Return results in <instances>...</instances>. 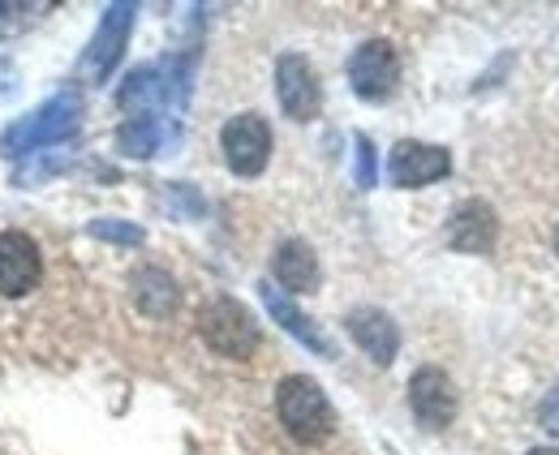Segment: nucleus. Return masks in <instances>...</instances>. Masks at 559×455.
Wrapping results in <instances>:
<instances>
[{
	"mask_svg": "<svg viewBox=\"0 0 559 455\" xmlns=\"http://www.w3.org/2000/svg\"><path fill=\"white\" fill-rule=\"evenodd\" d=\"M409 408L426 430H448L456 421V387L439 366H421L409 379Z\"/></svg>",
	"mask_w": 559,
	"mask_h": 455,
	"instance_id": "11",
	"label": "nucleus"
},
{
	"mask_svg": "<svg viewBox=\"0 0 559 455\" xmlns=\"http://www.w3.org/2000/svg\"><path fill=\"white\" fill-rule=\"evenodd\" d=\"M538 421H543L547 434H556L559 439V387L547 391V399H543V408H538Z\"/></svg>",
	"mask_w": 559,
	"mask_h": 455,
	"instance_id": "20",
	"label": "nucleus"
},
{
	"mask_svg": "<svg viewBox=\"0 0 559 455\" xmlns=\"http://www.w3.org/2000/svg\"><path fill=\"white\" fill-rule=\"evenodd\" d=\"M181 142V125L168 121V117H134L117 130V151L126 159H151V155H164Z\"/></svg>",
	"mask_w": 559,
	"mask_h": 455,
	"instance_id": "14",
	"label": "nucleus"
},
{
	"mask_svg": "<svg viewBox=\"0 0 559 455\" xmlns=\"http://www.w3.org/2000/svg\"><path fill=\"white\" fill-rule=\"evenodd\" d=\"M495 237H499V219H495L490 202H483V197L461 202L452 211V219H448V246L456 254H490Z\"/></svg>",
	"mask_w": 559,
	"mask_h": 455,
	"instance_id": "12",
	"label": "nucleus"
},
{
	"mask_svg": "<svg viewBox=\"0 0 559 455\" xmlns=\"http://www.w3.org/2000/svg\"><path fill=\"white\" fill-rule=\"evenodd\" d=\"M91 237L108 241V246H142L146 241L139 224H126V219H91Z\"/></svg>",
	"mask_w": 559,
	"mask_h": 455,
	"instance_id": "18",
	"label": "nucleus"
},
{
	"mask_svg": "<svg viewBox=\"0 0 559 455\" xmlns=\"http://www.w3.org/2000/svg\"><path fill=\"white\" fill-rule=\"evenodd\" d=\"M525 455H559V447H534V452H525Z\"/></svg>",
	"mask_w": 559,
	"mask_h": 455,
	"instance_id": "22",
	"label": "nucleus"
},
{
	"mask_svg": "<svg viewBox=\"0 0 559 455\" xmlns=\"http://www.w3.org/2000/svg\"><path fill=\"white\" fill-rule=\"evenodd\" d=\"M134 13H139V4H108L104 9L99 26H95V35L82 52V65H78L86 82H108L112 77V69L126 52V39L134 31Z\"/></svg>",
	"mask_w": 559,
	"mask_h": 455,
	"instance_id": "5",
	"label": "nucleus"
},
{
	"mask_svg": "<svg viewBox=\"0 0 559 455\" xmlns=\"http://www.w3.org/2000/svg\"><path fill=\"white\" fill-rule=\"evenodd\" d=\"M219 151L237 177H259L272 159V125L259 112H241L219 130Z\"/></svg>",
	"mask_w": 559,
	"mask_h": 455,
	"instance_id": "6",
	"label": "nucleus"
},
{
	"mask_svg": "<svg viewBox=\"0 0 559 455\" xmlns=\"http://www.w3.org/2000/svg\"><path fill=\"white\" fill-rule=\"evenodd\" d=\"M276 99L293 121H314L323 112V82L301 52H284L276 61Z\"/></svg>",
	"mask_w": 559,
	"mask_h": 455,
	"instance_id": "8",
	"label": "nucleus"
},
{
	"mask_svg": "<svg viewBox=\"0 0 559 455\" xmlns=\"http://www.w3.org/2000/svg\"><path fill=\"white\" fill-rule=\"evenodd\" d=\"M199 335L215 357L228 361H250L263 344V331L254 323V314L237 301V297H215L199 310Z\"/></svg>",
	"mask_w": 559,
	"mask_h": 455,
	"instance_id": "3",
	"label": "nucleus"
},
{
	"mask_svg": "<svg viewBox=\"0 0 559 455\" xmlns=\"http://www.w3.org/2000/svg\"><path fill=\"white\" fill-rule=\"evenodd\" d=\"M349 86L357 99L383 104L401 86V57L388 39H366L349 57Z\"/></svg>",
	"mask_w": 559,
	"mask_h": 455,
	"instance_id": "7",
	"label": "nucleus"
},
{
	"mask_svg": "<svg viewBox=\"0 0 559 455\" xmlns=\"http://www.w3.org/2000/svg\"><path fill=\"white\" fill-rule=\"evenodd\" d=\"M448 172H452V155H448L443 146H430V142L405 137V142H396L392 155H388V177H392V185H401V190H421V185H430V181H443Z\"/></svg>",
	"mask_w": 559,
	"mask_h": 455,
	"instance_id": "9",
	"label": "nucleus"
},
{
	"mask_svg": "<svg viewBox=\"0 0 559 455\" xmlns=\"http://www.w3.org/2000/svg\"><path fill=\"white\" fill-rule=\"evenodd\" d=\"M39 279H44L39 246L26 232L4 228L0 232V297H26L39 288Z\"/></svg>",
	"mask_w": 559,
	"mask_h": 455,
	"instance_id": "10",
	"label": "nucleus"
},
{
	"mask_svg": "<svg viewBox=\"0 0 559 455\" xmlns=\"http://www.w3.org/2000/svg\"><path fill=\"white\" fill-rule=\"evenodd\" d=\"M190 95V73L181 57H164L155 65H139L117 91V104L134 117H159L164 108H181Z\"/></svg>",
	"mask_w": 559,
	"mask_h": 455,
	"instance_id": "2",
	"label": "nucleus"
},
{
	"mask_svg": "<svg viewBox=\"0 0 559 455\" xmlns=\"http://www.w3.org/2000/svg\"><path fill=\"white\" fill-rule=\"evenodd\" d=\"M272 275H276L280 292H314L323 271H319V254L306 246V241H284L272 259Z\"/></svg>",
	"mask_w": 559,
	"mask_h": 455,
	"instance_id": "16",
	"label": "nucleus"
},
{
	"mask_svg": "<svg viewBox=\"0 0 559 455\" xmlns=\"http://www.w3.org/2000/svg\"><path fill=\"white\" fill-rule=\"evenodd\" d=\"M130 297H134V306L146 319H168L177 310V301H181V288H177V279L164 266L146 262V266H139L130 275Z\"/></svg>",
	"mask_w": 559,
	"mask_h": 455,
	"instance_id": "17",
	"label": "nucleus"
},
{
	"mask_svg": "<svg viewBox=\"0 0 559 455\" xmlns=\"http://www.w3.org/2000/svg\"><path fill=\"white\" fill-rule=\"evenodd\" d=\"M259 297H263L267 314H272V319H276V323L293 335V339H301V344H306L310 352H319V357H332V339H328L319 326L310 323V319H306V314L293 306V297H288V292H280L272 279H263V284H259Z\"/></svg>",
	"mask_w": 559,
	"mask_h": 455,
	"instance_id": "15",
	"label": "nucleus"
},
{
	"mask_svg": "<svg viewBox=\"0 0 559 455\" xmlns=\"http://www.w3.org/2000/svg\"><path fill=\"white\" fill-rule=\"evenodd\" d=\"M276 412H280V426L306 443V447H319L336 434V408L328 399V391L319 387L310 374H288L280 379L276 387Z\"/></svg>",
	"mask_w": 559,
	"mask_h": 455,
	"instance_id": "1",
	"label": "nucleus"
},
{
	"mask_svg": "<svg viewBox=\"0 0 559 455\" xmlns=\"http://www.w3.org/2000/svg\"><path fill=\"white\" fill-rule=\"evenodd\" d=\"M168 194L177 197V206H181V211H186V215H203V197L194 194V190H190V185H173V190H168Z\"/></svg>",
	"mask_w": 559,
	"mask_h": 455,
	"instance_id": "21",
	"label": "nucleus"
},
{
	"mask_svg": "<svg viewBox=\"0 0 559 455\" xmlns=\"http://www.w3.org/2000/svg\"><path fill=\"white\" fill-rule=\"evenodd\" d=\"M353 344L374 361V366H392L396 361V352H401V326L392 323V314H383V310H374V306H361V310H353L349 319Z\"/></svg>",
	"mask_w": 559,
	"mask_h": 455,
	"instance_id": "13",
	"label": "nucleus"
},
{
	"mask_svg": "<svg viewBox=\"0 0 559 455\" xmlns=\"http://www.w3.org/2000/svg\"><path fill=\"white\" fill-rule=\"evenodd\" d=\"M556 254H559V228H556Z\"/></svg>",
	"mask_w": 559,
	"mask_h": 455,
	"instance_id": "23",
	"label": "nucleus"
},
{
	"mask_svg": "<svg viewBox=\"0 0 559 455\" xmlns=\"http://www.w3.org/2000/svg\"><path fill=\"white\" fill-rule=\"evenodd\" d=\"M353 151H357V159H353V177H357V185H361V190H374V181H379L374 142H370L366 133H357V137H353Z\"/></svg>",
	"mask_w": 559,
	"mask_h": 455,
	"instance_id": "19",
	"label": "nucleus"
},
{
	"mask_svg": "<svg viewBox=\"0 0 559 455\" xmlns=\"http://www.w3.org/2000/svg\"><path fill=\"white\" fill-rule=\"evenodd\" d=\"M78 125H82V95L78 91H61L48 104H39L31 117H22L17 125H9L4 137H0V151L31 155L35 146H52V142L73 137Z\"/></svg>",
	"mask_w": 559,
	"mask_h": 455,
	"instance_id": "4",
	"label": "nucleus"
}]
</instances>
